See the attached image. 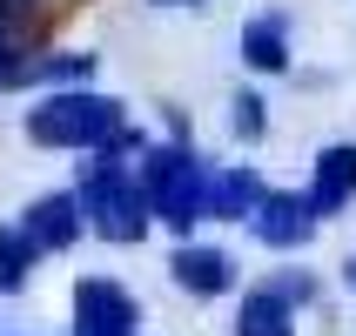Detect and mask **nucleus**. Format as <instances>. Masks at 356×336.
<instances>
[{
  "mask_svg": "<svg viewBox=\"0 0 356 336\" xmlns=\"http://www.w3.org/2000/svg\"><path fill=\"white\" fill-rule=\"evenodd\" d=\"M27 135L40 148H95L101 155V148H115L128 135V108L95 95V88H54V95H40L27 108Z\"/></svg>",
  "mask_w": 356,
  "mask_h": 336,
  "instance_id": "nucleus-1",
  "label": "nucleus"
},
{
  "mask_svg": "<svg viewBox=\"0 0 356 336\" xmlns=\"http://www.w3.org/2000/svg\"><path fill=\"white\" fill-rule=\"evenodd\" d=\"M121 155H141V141L121 135L115 148H101V161L88 168V182H81V216H95V229H101L108 242H141L155 216H148L141 175H128Z\"/></svg>",
  "mask_w": 356,
  "mask_h": 336,
  "instance_id": "nucleus-2",
  "label": "nucleus"
},
{
  "mask_svg": "<svg viewBox=\"0 0 356 336\" xmlns=\"http://www.w3.org/2000/svg\"><path fill=\"white\" fill-rule=\"evenodd\" d=\"M141 195H148L155 222L195 229V222H209V168L195 161V148H148L141 155Z\"/></svg>",
  "mask_w": 356,
  "mask_h": 336,
  "instance_id": "nucleus-3",
  "label": "nucleus"
},
{
  "mask_svg": "<svg viewBox=\"0 0 356 336\" xmlns=\"http://www.w3.org/2000/svg\"><path fill=\"white\" fill-rule=\"evenodd\" d=\"M135 323H141V310L121 282H108V276L74 282V336H135Z\"/></svg>",
  "mask_w": 356,
  "mask_h": 336,
  "instance_id": "nucleus-4",
  "label": "nucleus"
},
{
  "mask_svg": "<svg viewBox=\"0 0 356 336\" xmlns=\"http://www.w3.org/2000/svg\"><path fill=\"white\" fill-rule=\"evenodd\" d=\"M40 14L34 0H0V88H20V81L40 74Z\"/></svg>",
  "mask_w": 356,
  "mask_h": 336,
  "instance_id": "nucleus-5",
  "label": "nucleus"
},
{
  "mask_svg": "<svg viewBox=\"0 0 356 336\" xmlns=\"http://www.w3.org/2000/svg\"><path fill=\"white\" fill-rule=\"evenodd\" d=\"M249 229H256L269 249H302V242L316 236V209H309V195H296V189H269L262 209L249 216Z\"/></svg>",
  "mask_w": 356,
  "mask_h": 336,
  "instance_id": "nucleus-6",
  "label": "nucleus"
},
{
  "mask_svg": "<svg viewBox=\"0 0 356 336\" xmlns=\"http://www.w3.org/2000/svg\"><path fill=\"white\" fill-rule=\"evenodd\" d=\"M20 236L34 242L40 256L47 249H67V242L81 236V195H67V189H54V195H40L27 216H20Z\"/></svg>",
  "mask_w": 356,
  "mask_h": 336,
  "instance_id": "nucleus-7",
  "label": "nucleus"
},
{
  "mask_svg": "<svg viewBox=\"0 0 356 336\" xmlns=\"http://www.w3.org/2000/svg\"><path fill=\"white\" fill-rule=\"evenodd\" d=\"M302 195H309L316 222H323V216H337L343 202L356 195V141H330V148H323V155H316V182H309Z\"/></svg>",
  "mask_w": 356,
  "mask_h": 336,
  "instance_id": "nucleus-8",
  "label": "nucleus"
},
{
  "mask_svg": "<svg viewBox=\"0 0 356 336\" xmlns=\"http://www.w3.org/2000/svg\"><path fill=\"white\" fill-rule=\"evenodd\" d=\"M168 269H175V282L188 296H229V282H236V262L222 249H202V242H181Z\"/></svg>",
  "mask_w": 356,
  "mask_h": 336,
  "instance_id": "nucleus-9",
  "label": "nucleus"
},
{
  "mask_svg": "<svg viewBox=\"0 0 356 336\" xmlns=\"http://www.w3.org/2000/svg\"><path fill=\"white\" fill-rule=\"evenodd\" d=\"M236 336H296V303L282 289H249L236 310Z\"/></svg>",
  "mask_w": 356,
  "mask_h": 336,
  "instance_id": "nucleus-10",
  "label": "nucleus"
},
{
  "mask_svg": "<svg viewBox=\"0 0 356 336\" xmlns=\"http://www.w3.org/2000/svg\"><path fill=\"white\" fill-rule=\"evenodd\" d=\"M242 61L256 74H282L289 67V27H282V14H256L242 27Z\"/></svg>",
  "mask_w": 356,
  "mask_h": 336,
  "instance_id": "nucleus-11",
  "label": "nucleus"
},
{
  "mask_svg": "<svg viewBox=\"0 0 356 336\" xmlns=\"http://www.w3.org/2000/svg\"><path fill=\"white\" fill-rule=\"evenodd\" d=\"M262 195H269V189H262V182L249 175V168L209 175V216H222V222H229V216H242V222H249V216L262 209Z\"/></svg>",
  "mask_w": 356,
  "mask_h": 336,
  "instance_id": "nucleus-12",
  "label": "nucleus"
},
{
  "mask_svg": "<svg viewBox=\"0 0 356 336\" xmlns=\"http://www.w3.org/2000/svg\"><path fill=\"white\" fill-rule=\"evenodd\" d=\"M34 242L20 236V222H7V229H0V296H7V289H20V282H27V269H34Z\"/></svg>",
  "mask_w": 356,
  "mask_h": 336,
  "instance_id": "nucleus-13",
  "label": "nucleus"
},
{
  "mask_svg": "<svg viewBox=\"0 0 356 336\" xmlns=\"http://www.w3.org/2000/svg\"><path fill=\"white\" fill-rule=\"evenodd\" d=\"M236 135H262V101L256 95H236Z\"/></svg>",
  "mask_w": 356,
  "mask_h": 336,
  "instance_id": "nucleus-14",
  "label": "nucleus"
},
{
  "mask_svg": "<svg viewBox=\"0 0 356 336\" xmlns=\"http://www.w3.org/2000/svg\"><path fill=\"white\" fill-rule=\"evenodd\" d=\"M161 7H188V0H161Z\"/></svg>",
  "mask_w": 356,
  "mask_h": 336,
  "instance_id": "nucleus-15",
  "label": "nucleus"
},
{
  "mask_svg": "<svg viewBox=\"0 0 356 336\" xmlns=\"http://www.w3.org/2000/svg\"><path fill=\"white\" fill-rule=\"evenodd\" d=\"M350 282H356V262H350Z\"/></svg>",
  "mask_w": 356,
  "mask_h": 336,
  "instance_id": "nucleus-16",
  "label": "nucleus"
}]
</instances>
